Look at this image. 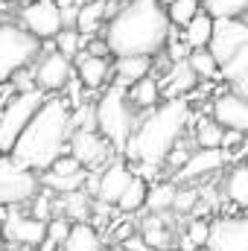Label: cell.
Returning a JSON list of instances; mask_svg holds the SVG:
<instances>
[{
    "instance_id": "cell-43",
    "label": "cell",
    "mask_w": 248,
    "mask_h": 251,
    "mask_svg": "<svg viewBox=\"0 0 248 251\" xmlns=\"http://www.w3.org/2000/svg\"><path fill=\"white\" fill-rule=\"evenodd\" d=\"M0 251H9V246H6V240H3V234H0Z\"/></svg>"
},
{
    "instance_id": "cell-12",
    "label": "cell",
    "mask_w": 248,
    "mask_h": 251,
    "mask_svg": "<svg viewBox=\"0 0 248 251\" xmlns=\"http://www.w3.org/2000/svg\"><path fill=\"white\" fill-rule=\"evenodd\" d=\"M0 234L6 240V246L15 249H38L47 237V222L35 219L32 213H24L21 207H9L6 222L0 225Z\"/></svg>"
},
{
    "instance_id": "cell-2",
    "label": "cell",
    "mask_w": 248,
    "mask_h": 251,
    "mask_svg": "<svg viewBox=\"0 0 248 251\" xmlns=\"http://www.w3.org/2000/svg\"><path fill=\"white\" fill-rule=\"evenodd\" d=\"M170 35H173V24L161 0H125L102 29V38L114 59L120 56L158 59Z\"/></svg>"
},
{
    "instance_id": "cell-15",
    "label": "cell",
    "mask_w": 248,
    "mask_h": 251,
    "mask_svg": "<svg viewBox=\"0 0 248 251\" xmlns=\"http://www.w3.org/2000/svg\"><path fill=\"white\" fill-rule=\"evenodd\" d=\"M73 73H76V82L85 88V91H105L111 85V76H114V56H91V53H79L73 59Z\"/></svg>"
},
{
    "instance_id": "cell-4",
    "label": "cell",
    "mask_w": 248,
    "mask_h": 251,
    "mask_svg": "<svg viewBox=\"0 0 248 251\" xmlns=\"http://www.w3.org/2000/svg\"><path fill=\"white\" fill-rule=\"evenodd\" d=\"M94 105H97V131L117 149V155H123L125 143L131 140L137 120H140V114L131 108V102L125 97V88L108 85L94 100Z\"/></svg>"
},
{
    "instance_id": "cell-22",
    "label": "cell",
    "mask_w": 248,
    "mask_h": 251,
    "mask_svg": "<svg viewBox=\"0 0 248 251\" xmlns=\"http://www.w3.org/2000/svg\"><path fill=\"white\" fill-rule=\"evenodd\" d=\"M152 64H155V59H149V56H120V59H114V82L111 85L128 88V85L152 76Z\"/></svg>"
},
{
    "instance_id": "cell-37",
    "label": "cell",
    "mask_w": 248,
    "mask_h": 251,
    "mask_svg": "<svg viewBox=\"0 0 248 251\" xmlns=\"http://www.w3.org/2000/svg\"><path fill=\"white\" fill-rule=\"evenodd\" d=\"M190 47H187V41H184V35H181V29H173V35H170V41H167V47H164V59L170 64H178V62H187L190 59Z\"/></svg>"
},
{
    "instance_id": "cell-17",
    "label": "cell",
    "mask_w": 248,
    "mask_h": 251,
    "mask_svg": "<svg viewBox=\"0 0 248 251\" xmlns=\"http://www.w3.org/2000/svg\"><path fill=\"white\" fill-rule=\"evenodd\" d=\"M228 161L225 149H193V155L187 158V164L175 173V184H193L201 181L213 173H219Z\"/></svg>"
},
{
    "instance_id": "cell-21",
    "label": "cell",
    "mask_w": 248,
    "mask_h": 251,
    "mask_svg": "<svg viewBox=\"0 0 248 251\" xmlns=\"http://www.w3.org/2000/svg\"><path fill=\"white\" fill-rule=\"evenodd\" d=\"M108 18H111L108 0H85V3H82V9H79V18H76V29H79L85 38L102 35V29H105Z\"/></svg>"
},
{
    "instance_id": "cell-26",
    "label": "cell",
    "mask_w": 248,
    "mask_h": 251,
    "mask_svg": "<svg viewBox=\"0 0 248 251\" xmlns=\"http://www.w3.org/2000/svg\"><path fill=\"white\" fill-rule=\"evenodd\" d=\"M222 196L237 204V207H246L248 210V161L243 164H234L222 181Z\"/></svg>"
},
{
    "instance_id": "cell-19",
    "label": "cell",
    "mask_w": 248,
    "mask_h": 251,
    "mask_svg": "<svg viewBox=\"0 0 248 251\" xmlns=\"http://www.w3.org/2000/svg\"><path fill=\"white\" fill-rule=\"evenodd\" d=\"M56 216H64L73 225L76 222H91V216H94V196L88 190L56 196Z\"/></svg>"
},
{
    "instance_id": "cell-39",
    "label": "cell",
    "mask_w": 248,
    "mask_h": 251,
    "mask_svg": "<svg viewBox=\"0 0 248 251\" xmlns=\"http://www.w3.org/2000/svg\"><path fill=\"white\" fill-rule=\"evenodd\" d=\"M82 3H85V0H56V6H59L62 12H70V9H82Z\"/></svg>"
},
{
    "instance_id": "cell-14",
    "label": "cell",
    "mask_w": 248,
    "mask_h": 251,
    "mask_svg": "<svg viewBox=\"0 0 248 251\" xmlns=\"http://www.w3.org/2000/svg\"><path fill=\"white\" fill-rule=\"evenodd\" d=\"M210 117L222 126L225 131H237V134H246L248 137V100L243 94H237L234 88L213 97Z\"/></svg>"
},
{
    "instance_id": "cell-44",
    "label": "cell",
    "mask_w": 248,
    "mask_h": 251,
    "mask_svg": "<svg viewBox=\"0 0 248 251\" xmlns=\"http://www.w3.org/2000/svg\"><path fill=\"white\" fill-rule=\"evenodd\" d=\"M3 21H9V18H6V12H3V9H0V24H3Z\"/></svg>"
},
{
    "instance_id": "cell-18",
    "label": "cell",
    "mask_w": 248,
    "mask_h": 251,
    "mask_svg": "<svg viewBox=\"0 0 248 251\" xmlns=\"http://www.w3.org/2000/svg\"><path fill=\"white\" fill-rule=\"evenodd\" d=\"M161 82V94L164 100H187L190 91H196L201 82L196 76V70L190 67V62H178V64H170L167 73L158 79Z\"/></svg>"
},
{
    "instance_id": "cell-9",
    "label": "cell",
    "mask_w": 248,
    "mask_h": 251,
    "mask_svg": "<svg viewBox=\"0 0 248 251\" xmlns=\"http://www.w3.org/2000/svg\"><path fill=\"white\" fill-rule=\"evenodd\" d=\"M131 178H134V170H131V164H128V161H123V158H114V161H111L105 170H99V173H91V178H88L85 190H88V193H91L97 201L117 207V201H120L123 190L131 184Z\"/></svg>"
},
{
    "instance_id": "cell-34",
    "label": "cell",
    "mask_w": 248,
    "mask_h": 251,
    "mask_svg": "<svg viewBox=\"0 0 248 251\" xmlns=\"http://www.w3.org/2000/svg\"><path fill=\"white\" fill-rule=\"evenodd\" d=\"M53 44H56V50H59L62 56H67V59L73 62V59H76V56H79V53L85 50L88 38H85V35H82V32L76 29V26H64L62 32H59V35L53 38Z\"/></svg>"
},
{
    "instance_id": "cell-33",
    "label": "cell",
    "mask_w": 248,
    "mask_h": 251,
    "mask_svg": "<svg viewBox=\"0 0 248 251\" xmlns=\"http://www.w3.org/2000/svg\"><path fill=\"white\" fill-rule=\"evenodd\" d=\"M243 79H248V44L222 64V76H219V82H225V85H231V88L240 85Z\"/></svg>"
},
{
    "instance_id": "cell-16",
    "label": "cell",
    "mask_w": 248,
    "mask_h": 251,
    "mask_svg": "<svg viewBox=\"0 0 248 251\" xmlns=\"http://www.w3.org/2000/svg\"><path fill=\"white\" fill-rule=\"evenodd\" d=\"M248 44V21L243 18H225V21H216V29H213V41H210V53L216 56V62L225 64L234 53H240Z\"/></svg>"
},
{
    "instance_id": "cell-13",
    "label": "cell",
    "mask_w": 248,
    "mask_h": 251,
    "mask_svg": "<svg viewBox=\"0 0 248 251\" xmlns=\"http://www.w3.org/2000/svg\"><path fill=\"white\" fill-rule=\"evenodd\" d=\"M210 251H248V210L237 216H216L210 222Z\"/></svg>"
},
{
    "instance_id": "cell-6",
    "label": "cell",
    "mask_w": 248,
    "mask_h": 251,
    "mask_svg": "<svg viewBox=\"0 0 248 251\" xmlns=\"http://www.w3.org/2000/svg\"><path fill=\"white\" fill-rule=\"evenodd\" d=\"M47 100L44 91L32 88V91H21L15 94L3 108H0V152L9 155L18 143V137L24 134V128L35 117V111L41 108V102Z\"/></svg>"
},
{
    "instance_id": "cell-46",
    "label": "cell",
    "mask_w": 248,
    "mask_h": 251,
    "mask_svg": "<svg viewBox=\"0 0 248 251\" xmlns=\"http://www.w3.org/2000/svg\"><path fill=\"white\" fill-rule=\"evenodd\" d=\"M0 108H3V100H0Z\"/></svg>"
},
{
    "instance_id": "cell-42",
    "label": "cell",
    "mask_w": 248,
    "mask_h": 251,
    "mask_svg": "<svg viewBox=\"0 0 248 251\" xmlns=\"http://www.w3.org/2000/svg\"><path fill=\"white\" fill-rule=\"evenodd\" d=\"M102 251H128L125 246H108V249H102Z\"/></svg>"
},
{
    "instance_id": "cell-40",
    "label": "cell",
    "mask_w": 248,
    "mask_h": 251,
    "mask_svg": "<svg viewBox=\"0 0 248 251\" xmlns=\"http://www.w3.org/2000/svg\"><path fill=\"white\" fill-rule=\"evenodd\" d=\"M234 91H237V94H243V97L248 100V79H243L240 85H234Z\"/></svg>"
},
{
    "instance_id": "cell-41",
    "label": "cell",
    "mask_w": 248,
    "mask_h": 251,
    "mask_svg": "<svg viewBox=\"0 0 248 251\" xmlns=\"http://www.w3.org/2000/svg\"><path fill=\"white\" fill-rule=\"evenodd\" d=\"M0 3H9V6H26V3H32V0H0Z\"/></svg>"
},
{
    "instance_id": "cell-25",
    "label": "cell",
    "mask_w": 248,
    "mask_h": 251,
    "mask_svg": "<svg viewBox=\"0 0 248 251\" xmlns=\"http://www.w3.org/2000/svg\"><path fill=\"white\" fill-rule=\"evenodd\" d=\"M213 29H216V18H210V15L201 9L184 29H181V35H184V41H187L190 50H207L210 41H213Z\"/></svg>"
},
{
    "instance_id": "cell-30",
    "label": "cell",
    "mask_w": 248,
    "mask_h": 251,
    "mask_svg": "<svg viewBox=\"0 0 248 251\" xmlns=\"http://www.w3.org/2000/svg\"><path fill=\"white\" fill-rule=\"evenodd\" d=\"M187 62H190V67L196 70L198 82H219V76H222V64L216 62V56H213L210 50H193Z\"/></svg>"
},
{
    "instance_id": "cell-29",
    "label": "cell",
    "mask_w": 248,
    "mask_h": 251,
    "mask_svg": "<svg viewBox=\"0 0 248 251\" xmlns=\"http://www.w3.org/2000/svg\"><path fill=\"white\" fill-rule=\"evenodd\" d=\"M178 196V184L175 181H158L149 184V196H146V210L149 213H170Z\"/></svg>"
},
{
    "instance_id": "cell-36",
    "label": "cell",
    "mask_w": 248,
    "mask_h": 251,
    "mask_svg": "<svg viewBox=\"0 0 248 251\" xmlns=\"http://www.w3.org/2000/svg\"><path fill=\"white\" fill-rule=\"evenodd\" d=\"M207 237H210V222H204V219H190V222H187V234H184V249L193 251V249L207 246Z\"/></svg>"
},
{
    "instance_id": "cell-38",
    "label": "cell",
    "mask_w": 248,
    "mask_h": 251,
    "mask_svg": "<svg viewBox=\"0 0 248 251\" xmlns=\"http://www.w3.org/2000/svg\"><path fill=\"white\" fill-rule=\"evenodd\" d=\"M82 170H85V167H82V164H79V161H76V158H73V155L67 152V155H62V158H59V161H56V164H53V167H50L47 173H41V176H53V178H67V176H76V173H82Z\"/></svg>"
},
{
    "instance_id": "cell-8",
    "label": "cell",
    "mask_w": 248,
    "mask_h": 251,
    "mask_svg": "<svg viewBox=\"0 0 248 251\" xmlns=\"http://www.w3.org/2000/svg\"><path fill=\"white\" fill-rule=\"evenodd\" d=\"M18 24H21L32 38H38L41 44H44V41H53V38L64 29L62 9L56 6V0H32V3H26V6H21V9H18Z\"/></svg>"
},
{
    "instance_id": "cell-7",
    "label": "cell",
    "mask_w": 248,
    "mask_h": 251,
    "mask_svg": "<svg viewBox=\"0 0 248 251\" xmlns=\"http://www.w3.org/2000/svg\"><path fill=\"white\" fill-rule=\"evenodd\" d=\"M41 190V176L21 167L12 155H0V207H24Z\"/></svg>"
},
{
    "instance_id": "cell-27",
    "label": "cell",
    "mask_w": 248,
    "mask_h": 251,
    "mask_svg": "<svg viewBox=\"0 0 248 251\" xmlns=\"http://www.w3.org/2000/svg\"><path fill=\"white\" fill-rule=\"evenodd\" d=\"M222 143H225V128L213 117L196 120V126H193V146L196 149H222Z\"/></svg>"
},
{
    "instance_id": "cell-32",
    "label": "cell",
    "mask_w": 248,
    "mask_h": 251,
    "mask_svg": "<svg viewBox=\"0 0 248 251\" xmlns=\"http://www.w3.org/2000/svg\"><path fill=\"white\" fill-rule=\"evenodd\" d=\"M198 12H201V0H170L167 3V18L173 29H184Z\"/></svg>"
},
{
    "instance_id": "cell-47",
    "label": "cell",
    "mask_w": 248,
    "mask_h": 251,
    "mask_svg": "<svg viewBox=\"0 0 248 251\" xmlns=\"http://www.w3.org/2000/svg\"><path fill=\"white\" fill-rule=\"evenodd\" d=\"M0 155H3V152H0Z\"/></svg>"
},
{
    "instance_id": "cell-10",
    "label": "cell",
    "mask_w": 248,
    "mask_h": 251,
    "mask_svg": "<svg viewBox=\"0 0 248 251\" xmlns=\"http://www.w3.org/2000/svg\"><path fill=\"white\" fill-rule=\"evenodd\" d=\"M32 76L38 91H44L47 97H62V91L73 82L76 73H73V62L59 50H41L38 62L32 64Z\"/></svg>"
},
{
    "instance_id": "cell-45",
    "label": "cell",
    "mask_w": 248,
    "mask_h": 251,
    "mask_svg": "<svg viewBox=\"0 0 248 251\" xmlns=\"http://www.w3.org/2000/svg\"><path fill=\"white\" fill-rule=\"evenodd\" d=\"M193 251H210V249H207V246H201V249H193Z\"/></svg>"
},
{
    "instance_id": "cell-1",
    "label": "cell",
    "mask_w": 248,
    "mask_h": 251,
    "mask_svg": "<svg viewBox=\"0 0 248 251\" xmlns=\"http://www.w3.org/2000/svg\"><path fill=\"white\" fill-rule=\"evenodd\" d=\"M190 117H193V108L187 100H164L158 108L140 114L137 128L123 152L125 161L134 164V173L140 178L158 173L167 164L170 152L184 140Z\"/></svg>"
},
{
    "instance_id": "cell-28",
    "label": "cell",
    "mask_w": 248,
    "mask_h": 251,
    "mask_svg": "<svg viewBox=\"0 0 248 251\" xmlns=\"http://www.w3.org/2000/svg\"><path fill=\"white\" fill-rule=\"evenodd\" d=\"M146 196H149V181H146V178H140V176L134 173L131 184L123 190V196H120V201H117V210L125 213V216L140 213V210L146 207Z\"/></svg>"
},
{
    "instance_id": "cell-3",
    "label": "cell",
    "mask_w": 248,
    "mask_h": 251,
    "mask_svg": "<svg viewBox=\"0 0 248 251\" xmlns=\"http://www.w3.org/2000/svg\"><path fill=\"white\" fill-rule=\"evenodd\" d=\"M70 102L64 97H47L41 102V108L35 111V117L24 128V134L18 137L15 149L9 152L21 167L32 170V173H47L62 155H67L70 146Z\"/></svg>"
},
{
    "instance_id": "cell-24",
    "label": "cell",
    "mask_w": 248,
    "mask_h": 251,
    "mask_svg": "<svg viewBox=\"0 0 248 251\" xmlns=\"http://www.w3.org/2000/svg\"><path fill=\"white\" fill-rule=\"evenodd\" d=\"M102 249H105L102 234L91 222L70 225V234H67V240L62 243V251H102Z\"/></svg>"
},
{
    "instance_id": "cell-23",
    "label": "cell",
    "mask_w": 248,
    "mask_h": 251,
    "mask_svg": "<svg viewBox=\"0 0 248 251\" xmlns=\"http://www.w3.org/2000/svg\"><path fill=\"white\" fill-rule=\"evenodd\" d=\"M140 240L155 251H170L173 246V231L167 222V213H149L140 225Z\"/></svg>"
},
{
    "instance_id": "cell-20",
    "label": "cell",
    "mask_w": 248,
    "mask_h": 251,
    "mask_svg": "<svg viewBox=\"0 0 248 251\" xmlns=\"http://www.w3.org/2000/svg\"><path fill=\"white\" fill-rule=\"evenodd\" d=\"M125 97H128V102H131V108H134L137 114H146V111H152V108H158V105L164 102L158 76H146V79L128 85V88H125Z\"/></svg>"
},
{
    "instance_id": "cell-11",
    "label": "cell",
    "mask_w": 248,
    "mask_h": 251,
    "mask_svg": "<svg viewBox=\"0 0 248 251\" xmlns=\"http://www.w3.org/2000/svg\"><path fill=\"white\" fill-rule=\"evenodd\" d=\"M67 152H70L88 173H99V170H105L114 158H120L117 149H114L99 131H73Z\"/></svg>"
},
{
    "instance_id": "cell-35",
    "label": "cell",
    "mask_w": 248,
    "mask_h": 251,
    "mask_svg": "<svg viewBox=\"0 0 248 251\" xmlns=\"http://www.w3.org/2000/svg\"><path fill=\"white\" fill-rule=\"evenodd\" d=\"M70 126L73 131H97V105L91 100H82L70 108Z\"/></svg>"
},
{
    "instance_id": "cell-5",
    "label": "cell",
    "mask_w": 248,
    "mask_h": 251,
    "mask_svg": "<svg viewBox=\"0 0 248 251\" xmlns=\"http://www.w3.org/2000/svg\"><path fill=\"white\" fill-rule=\"evenodd\" d=\"M41 56V41L32 38L21 24H0V85L12 82L21 70L32 67Z\"/></svg>"
},
{
    "instance_id": "cell-31",
    "label": "cell",
    "mask_w": 248,
    "mask_h": 251,
    "mask_svg": "<svg viewBox=\"0 0 248 251\" xmlns=\"http://www.w3.org/2000/svg\"><path fill=\"white\" fill-rule=\"evenodd\" d=\"M201 9L216 18V21H225V18H246L248 15V0H201Z\"/></svg>"
}]
</instances>
